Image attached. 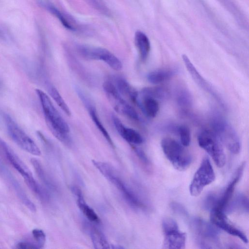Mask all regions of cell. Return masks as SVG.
<instances>
[{"label": "cell", "mask_w": 249, "mask_h": 249, "mask_svg": "<svg viewBox=\"0 0 249 249\" xmlns=\"http://www.w3.org/2000/svg\"><path fill=\"white\" fill-rule=\"evenodd\" d=\"M79 54L88 60H101L107 64L112 69L119 71L122 69L121 61L108 50L85 45L77 46Z\"/></svg>", "instance_id": "obj_9"}, {"label": "cell", "mask_w": 249, "mask_h": 249, "mask_svg": "<svg viewBox=\"0 0 249 249\" xmlns=\"http://www.w3.org/2000/svg\"><path fill=\"white\" fill-rule=\"evenodd\" d=\"M94 166L119 191L125 201L132 207L145 209L146 206L138 195L118 176L114 168L107 162L92 160Z\"/></svg>", "instance_id": "obj_2"}, {"label": "cell", "mask_w": 249, "mask_h": 249, "mask_svg": "<svg viewBox=\"0 0 249 249\" xmlns=\"http://www.w3.org/2000/svg\"><path fill=\"white\" fill-rule=\"evenodd\" d=\"M88 1L94 7L98 9L100 12L104 14L107 13L108 10L101 0H88Z\"/></svg>", "instance_id": "obj_35"}, {"label": "cell", "mask_w": 249, "mask_h": 249, "mask_svg": "<svg viewBox=\"0 0 249 249\" xmlns=\"http://www.w3.org/2000/svg\"><path fill=\"white\" fill-rule=\"evenodd\" d=\"M176 72V71L172 69H158L149 72L147 79L152 84H160L170 79Z\"/></svg>", "instance_id": "obj_23"}, {"label": "cell", "mask_w": 249, "mask_h": 249, "mask_svg": "<svg viewBox=\"0 0 249 249\" xmlns=\"http://www.w3.org/2000/svg\"><path fill=\"white\" fill-rule=\"evenodd\" d=\"M162 229L164 235L163 249H184L186 233L179 230L178 225L173 219L165 217L162 221Z\"/></svg>", "instance_id": "obj_12"}, {"label": "cell", "mask_w": 249, "mask_h": 249, "mask_svg": "<svg viewBox=\"0 0 249 249\" xmlns=\"http://www.w3.org/2000/svg\"><path fill=\"white\" fill-rule=\"evenodd\" d=\"M71 190L76 198L78 207L83 214L89 221L99 223L100 221L99 217L93 209L87 204L80 189L76 186H72Z\"/></svg>", "instance_id": "obj_18"}, {"label": "cell", "mask_w": 249, "mask_h": 249, "mask_svg": "<svg viewBox=\"0 0 249 249\" xmlns=\"http://www.w3.org/2000/svg\"><path fill=\"white\" fill-rule=\"evenodd\" d=\"M228 207V210L233 211L236 210H243L245 212L249 211V201L248 198L242 194H238L233 198V200Z\"/></svg>", "instance_id": "obj_28"}, {"label": "cell", "mask_w": 249, "mask_h": 249, "mask_svg": "<svg viewBox=\"0 0 249 249\" xmlns=\"http://www.w3.org/2000/svg\"><path fill=\"white\" fill-rule=\"evenodd\" d=\"M215 178V174L209 159L205 156L195 173L189 187L190 194L194 196H198L204 187Z\"/></svg>", "instance_id": "obj_11"}, {"label": "cell", "mask_w": 249, "mask_h": 249, "mask_svg": "<svg viewBox=\"0 0 249 249\" xmlns=\"http://www.w3.org/2000/svg\"><path fill=\"white\" fill-rule=\"evenodd\" d=\"M114 84L121 95L129 98L136 104L139 93L125 79L122 77H117Z\"/></svg>", "instance_id": "obj_22"}, {"label": "cell", "mask_w": 249, "mask_h": 249, "mask_svg": "<svg viewBox=\"0 0 249 249\" xmlns=\"http://www.w3.org/2000/svg\"><path fill=\"white\" fill-rule=\"evenodd\" d=\"M181 144L184 146L189 145L191 141V133L189 128L185 125H181L178 128Z\"/></svg>", "instance_id": "obj_31"}, {"label": "cell", "mask_w": 249, "mask_h": 249, "mask_svg": "<svg viewBox=\"0 0 249 249\" xmlns=\"http://www.w3.org/2000/svg\"><path fill=\"white\" fill-rule=\"evenodd\" d=\"M245 162L242 163L238 167L234 178L228 185L222 196L220 198H218L217 204L214 208L224 211L232 196L236 185L242 176L245 167Z\"/></svg>", "instance_id": "obj_17"}, {"label": "cell", "mask_w": 249, "mask_h": 249, "mask_svg": "<svg viewBox=\"0 0 249 249\" xmlns=\"http://www.w3.org/2000/svg\"><path fill=\"white\" fill-rule=\"evenodd\" d=\"M176 99L178 105L188 107L192 104V97L189 91L185 88H179L176 93Z\"/></svg>", "instance_id": "obj_29"}, {"label": "cell", "mask_w": 249, "mask_h": 249, "mask_svg": "<svg viewBox=\"0 0 249 249\" xmlns=\"http://www.w3.org/2000/svg\"><path fill=\"white\" fill-rule=\"evenodd\" d=\"M31 162L38 177L46 187L52 191H55V183L46 172L40 162L35 158H32Z\"/></svg>", "instance_id": "obj_24"}, {"label": "cell", "mask_w": 249, "mask_h": 249, "mask_svg": "<svg viewBox=\"0 0 249 249\" xmlns=\"http://www.w3.org/2000/svg\"><path fill=\"white\" fill-rule=\"evenodd\" d=\"M197 142L200 147L212 157L215 164L222 167L226 162V157L222 142L212 131L203 130L197 135Z\"/></svg>", "instance_id": "obj_8"}, {"label": "cell", "mask_w": 249, "mask_h": 249, "mask_svg": "<svg viewBox=\"0 0 249 249\" xmlns=\"http://www.w3.org/2000/svg\"><path fill=\"white\" fill-rule=\"evenodd\" d=\"M134 38L140 58L142 62H145L147 59L150 50L149 40L147 36L140 31H137L135 33Z\"/></svg>", "instance_id": "obj_21"}, {"label": "cell", "mask_w": 249, "mask_h": 249, "mask_svg": "<svg viewBox=\"0 0 249 249\" xmlns=\"http://www.w3.org/2000/svg\"><path fill=\"white\" fill-rule=\"evenodd\" d=\"M191 227L201 248H219V231L213 225L200 218H195L192 220Z\"/></svg>", "instance_id": "obj_6"}, {"label": "cell", "mask_w": 249, "mask_h": 249, "mask_svg": "<svg viewBox=\"0 0 249 249\" xmlns=\"http://www.w3.org/2000/svg\"><path fill=\"white\" fill-rule=\"evenodd\" d=\"M16 248L20 249H39L36 244L25 241L18 243Z\"/></svg>", "instance_id": "obj_36"}, {"label": "cell", "mask_w": 249, "mask_h": 249, "mask_svg": "<svg viewBox=\"0 0 249 249\" xmlns=\"http://www.w3.org/2000/svg\"><path fill=\"white\" fill-rule=\"evenodd\" d=\"M86 107L88 108L90 116L96 125L98 130L101 132L102 134L104 136L107 141L109 145L113 147H115L114 142H113L109 133L103 125L102 123L98 117L97 112L94 107L89 103L86 105Z\"/></svg>", "instance_id": "obj_26"}, {"label": "cell", "mask_w": 249, "mask_h": 249, "mask_svg": "<svg viewBox=\"0 0 249 249\" xmlns=\"http://www.w3.org/2000/svg\"><path fill=\"white\" fill-rule=\"evenodd\" d=\"M89 234L93 245L96 249H110L111 245L109 243L104 234L96 228L90 226Z\"/></svg>", "instance_id": "obj_25"}, {"label": "cell", "mask_w": 249, "mask_h": 249, "mask_svg": "<svg viewBox=\"0 0 249 249\" xmlns=\"http://www.w3.org/2000/svg\"><path fill=\"white\" fill-rule=\"evenodd\" d=\"M0 148L11 164L24 178L29 188L36 196L42 195L44 192V188L35 179L28 166L0 138Z\"/></svg>", "instance_id": "obj_3"}, {"label": "cell", "mask_w": 249, "mask_h": 249, "mask_svg": "<svg viewBox=\"0 0 249 249\" xmlns=\"http://www.w3.org/2000/svg\"><path fill=\"white\" fill-rule=\"evenodd\" d=\"M182 58L187 71L194 81L205 91L214 98L223 107H225V103L222 98L212 85L199 73L188 56L185 54H183Z\"/></svg>", "instance_id": "obj_14"}, {"label": "cell", "mask_w": 249, "mask_h": 249, "mask_svg": "<svg viewBox=\"0 0 249 249\" xmlns=\"http://www.w3.org/2000/svg\"><path fill=\"white\" fill-rule=\"evenodd\" d=\"M115 128L121 136L126 142L132 144H140L143 142L141 135L136 130L127 127L116 116L112 117Z\"/></svg>", "instance_id": "obj_16"}, {"label": "cell", "mask_w": 249, "mask_h": 249, "mask_svg": "<svg viewBox=\"0 0 249 249\" xmlns=\"http://www.w3.org/2000/svg\"><path fill=\"white\" fill-rule=\"evenodd\" d=\"M210 218L213 225L230 234L238 237L244 243H248V240L246 234L228 221L223 211L213 208L211 211Z\"/></svg>", "instance_id": "obj_13"}, {"label": "cell", "mask_w": 249, "mask_h": 249, "mask_svg": "<svg viewBox=\"0 0 249 249\" xmlns=\"http://www.w3.org/2000/svg\"><path fill=\"white\" fill-rule=\"evenodd\" d=\"M48 91L59 107L67 115L70 116L71 115V110L57 89L53 86H50L49 87Z\"/></svg>", "instance_id": "obj_30"}, {"label": "cell", "mask_w": 249, "mask_h": 249, "mask_svg": "<svg viewBox=\"0 0 249 249\" xmlns=\"http://www.w3.org/2000/svg\"><path fill=\"white\" fill-rule=\"evenodd\" d=\"M134 152L141 162L146 166L150 165V162L145 153L141 149L133 146Z\"/></svg>", "instance_id": "obj_34"}, {"label": "cell", "mask_w": 249, "mask_h": 249, "mask_svg": "<svg viewBox=\"0 0 249 249\" xmlns=\"http://www.w3.org/2000/svg\"><path fill=\"white\" fill-rule=\"evenodd\" d=\"M36 92L40 103L46 124L51 132L59 141L67 145L71 143L68 134L69 125L56 109L49 96L40 89Z\"/></svg>", "instance_id": "obj_1"}, {"label": "cell", "mask_w": 249, "mask_h": 249, "mask_svg": "<svg viewBox=\"0 0 249 249\" xmlns=\"http://www.w3.org/2000/svg\"><path fill=\"white\" fill-rule=\"evenodd\" d=\"M7 133L13 141L21 149L32 155L39 156L41 151L31 139L7 114H3Z\"/></svg>", "instance_id": "obj_7"}, {"label": "cell", "mask_w": 249, "mask_h": 249, "mask_svg": "<svg viewBox=\"0 0 249 249\" xmlns=\"http://www.w3.org/2000/svg\"><path fill=\"white\" fill-rule=\"evenodd\" d=\"M103 87L107 98L114 110L132 120L137 121L139 119L136 110L123 98L112 82L106 81Z\"/></svg>", "instance_id": "obj_10"}, {"label": "cell", "mask_w": 249, "mask_h": 249, "mask_svg": "<svg viewBox=\"0 0 249 249\" xmlns=\"http://www.w3.org/2000/svg\"><path fill=\"white\" fill-rule=\"evenodd\" d=\"M161 146L167 159L178 170L184 171L191 165V155L176 140L165 138L161 141Z\"/></svg>", "instance_id": "obj_4"}, {"label": "cell", "mask_w": 249, "mask_h": 249, "mask_svg": "<svg viewBox=\"0 0 249 249\" xmlns=\"http://www.w3.org/2000/svg\"><path fill=\"white\" fill-rule=\"evenodd\" d=\"M0 174L6 178L7 181H8L12 186L17 196L21 202L24 204L30 211L33 212H36V205L32 201L30 200L16 178H15L10 171L7 169L6 167L0 161Z\"/></svg>", "instance_id": "obj_15"}, {"label": "cell", "mask_w": 249, "mask_h": 249, "mask_svg": "<svg viewBox=\"0 0 249 249\" xmlns=\"http://www.w3.org/2000/svg\"><path fill=\"white\" fill-rule=\"evenodd\" d=\"M32 235L39 249L42 248L45 244L46 237L44 232L41 229L33 230Z\"/></svg>", "instance_id": "obj_32"}, {"label": "cell", "mask_w": 249, "mask_h": 249, "mask_svg": "<svg viewBox=\"0 0 249 249\" xmlns=\"http://www.w3.org/2000/svg\"><path fill=\"white\" fill-rule=\"evenodd\" d=\"M140 95L152 97L156 100H163L169 96L168 91L161 87L143 88Z\"/></svg>", "instance_id": "obj_27"}, {"label": "cell", "mask_w": 249, "mask_h": 249, "mask_svg": "<svg viewBox=\"0 0 249 249\" xmlns=\"http://www.w3.org/2000/svg\"><path fill=\"white\" fill-rule=\"evenodd\" d=\"M172 210L176 213L183 217H187L188 215L186 209L180 204L172 202L170 204Z\"/></svg>", "instance_id": "obj_33"}, {"label": "cell", "mask_w": 249, "mask_h": 249, "mask_svg": "<svg viewBox=\"0 0 249 249\" xmlns=\"http://www.w3.org/2000/svg\"><path fill=\"white\" fill-rule=\"evenodd\" d=\"M38 4L51 14L55 17L61 23L65 28L71 30L76 31L77 30L76 26L64 13L56 7L50 2L45 0H38Z\"/></svg>", "instance_id": "obj_19"}, {"label": "cell", "mask_w": 249, "mask_h": 249, "mask_svg": "<svg viewBox=\"0 0 249 249\" xmlns=\"http://www.w3.org/2000/svg\"><path fill=\"white\" fill-rule=\"evenodd\" d=\"M136 104L143 113L149 118H154L159 110L158 100L151 97L142 96L138 97Z\"/></svg>", "instance_id": "obj_20"}, {"label": "cell", "mask_w": 249, "mask_h": 249, "mask_svg": "<svg viewBox=\"0 0 249 249\" xmlns=\"http://www.w3.org/2000/svg\"><path fill=\"white\" fill-rule=\"evenodd\" d=\"M211 125L213 132L222 143L232 153L238 154L240 150V142L232 126L219 114H215L212 117Z\"/></svg>", "instance_id": "obj_5"}]
</instances>
